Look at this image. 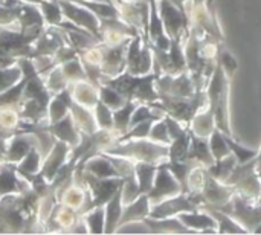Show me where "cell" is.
I'll list each match as a JSON object with an SVG mask.
<instances>
[{
	"label": "cell",
	"instance_id": "1",
	"mask_svg": "<svg viewBox=\"0 0 261 235\" xmlns=\"http://www.w3.org/2000/svg\"><path fill=\"white\" fill-rule=\"evenodd\" d=\"M159 75L161 72L156 69H153V72L147 75H132L127 70H124L118 76L102 78L101 84L113 87L127 99L150 104V102L159 101V93L154 87V81Z\"/></svg>",
	"mask_w": 261,
	"mask_h": 235
},
{
	"label": "cell",
	"instance_id": "2",
	"mask_svg": "<svg viewBox=\"0 0 261 235\" xmlns=\"http://www.w3.org/2000/svg\"><path fill=\"white\" fill-rule=\"evenodd\" d=\"M229 83L231 78L223 72L217 63L216 69L206 84L208 107L213 110L216 118V127L228 136H234L229 121Z\"/></svg>",
	"mask_w": 261,
	"mask_h": 235
},
{
	"label": "cell",
	"instance_id": "3",
	"mask_svg": "<svg viewBox=\"0 0 261 235\" xmlns=\"http://www.w3.org/2000/svg\"><path fill=\"white\" fill-rule=\"evenodd\" d=\"M168 147L165 144L153 142L151 139H130L124 142H115L102 153L122 156L132 159L133 162H148V164H162L168 159Z\"/></svg>",
	"mask_w": 261,
	"mask_h": 235
},
{
	"label": "cell",
	"instance_id": "4",
	"mask_svg": "<svg viewBox=\"0 0 261 235\" xmlns=\"http://www.w3.org/2000/svg\"><path fill=\"white\" fill-rule=\"evenodd\" d=\"M150 106H154L165 112V115L177 119L185 127L190 125L193 118L199 110L208 106V96L206 90H196L193 96L179 98V96H168V95H159V101L150 102Z\"/></svg>",
	"mask_w": 261,
	"mask_h": 235
},
{
	"label": "cell",
	"instance_id": "5",
	"mask_svg": "<svg viewBox=\"0 0 261 235\" xmlns=\"http://www.w3.org/2000/svg\"><path fill=\"white\" fill-rule=\"evenodd\" d=\"M44 26H31L26 29H12L0 26V57L18 60L21 57L31 58L32 46Z\"/></svg>",
	"mask_w": 261,
	"mask_h": 235
},
{
	"label": "cell",
	"instance_id": "6",
	"mask_svg": "<svg viewBox=\"0 0 261 235\" xmlns=\"http://www.w3.org/2000/svg\"><path fill=\"white\" fill-rule=\"evenodd\" d=\"M225 184L234 187L236 193H239L245 199L258 203L261 193V177L257 173V158L246 164H237V167L232 170L231 176L226 179Z\"/></svg>",
	"mask_w": 261,
	"mask_h": 235
},
{
	"label": "cell",
	"instance_id": "7",
	"mask_svg": "<svg viewBox=\"0 0 261 235\" xmlns=\"http://www.w3.org/2000/svg\"><path fill=\"white\" fill-rule=\"evenodd\" d=\"M213 208H216V206H213ZM217 210H220V211L226 213L228 216H231L240 226H243L248 231V234L249 232L254 234V231L261 225L260 203H254V202L245 199L243 196H240L239 193H236L232 196V199L226 205H223V206H220Z\"/></svg>",
	"mask_w": 261,
	"mask_h": 235
},
{
	"label": "cell",
	"instance_id": "8",
	"mask_svg": "<svg viewBox=\"0 0 261 235\" xmlns=\"http://www.w3.org/2000/svg\"><path fill=\"white\" fill-rule=\"evenodd\" d=\"M154 57L151 46L144 35L139 34L133 37L127 47V67L125 70L132 75H147L153 72Z\"/></svg>",
	"mask_w": 261,
	"mask_h": 235
},
{
	"label": "cell",
	"instance_id": "9",
	"mask_svg": "<svg viewBox=\"0 0 261 235\" xmlns=\"http://www.w3.org/2000/svg\"><path fill=\"white\" fill-rule=\"evenodd\" d=\"M151 50H153V57H154L153 69L159 70L161 73L179 75V73L188 70L185 52H184V40L171 38V44H170L168 50H161L153 46H151Z\"/></svg>",
	"mask_w": 261,
	"mask_h": 235
},
{
	"label": "cell",
	"instance_id": "10",
	"mask_svg": "<svg viewBox=\"0 0 261 235\" xmlns=\"http://www.w3.org/2000/svg\"><path fill=\"white\" fill-rule=\"evenodd\" d=\"M132 38H125L116 44L99 43L101 50V72L102 78H113L121 75L127 67V47Z\"/></svg>",
	"mask_w": 261,
	"mask_h": 235
},
{
	"label": "cell",
	"instance_id": "11",
	"mask_svg": "<svg viewBox=\"0 0 261 235\" xmlns=\"http://www.w3.org/2000/svg\"><path fill=\"white\" fill-rule=\"evenodd\" d=\"M58 3L61 6L63 15L66 17V20L72 21L78 28L90 32L95 38L102 41L99 18L92 11H89L87 8H84L83 5H80L73 0H58Z\"/></svg>",
	"mask_w": 261,
	"mask_h": 235
},
{
	"label": "cell",
	"instance_id": "12",
	"mask_svg": "<svg viewBox=\"0 0 261 235\" xmlns=\"http://www.w3.org/2000/svg\"><path fill=\"white\" fill-rule=\"evenodd\" d=\"M83 182L87 187V191L90 194V208L104 206L115 193L124 185L122 177H109V179H98L89 173H83Z\"/></svg>",
	"mask_w": 261,
	"mask_h": 235
},
{
	"label": "cell",
	"instance_id": "13",
	"mask_svg": "<svg viewBox=\"0 0 261 235\" xmlns=\"http://www.w3.org/2000/svg\"><path fill=\"white\" fill-rule=\"evenodd\" d=\"M158 9L168 37L184 40L190 31L188 15L170 0H158Z\"/></svg>",
	"mask_w": 261,
	"mask_h": 235
},
{
	"label": "cell",
	"instance_id": "14",
	"mask_svg": "<svg viewBox=\"0 0 261 235\" xmlns=\"http://www.w3.org/2000/svg\"><path fill=\"white\" fill-rule=\"evenodd\" d=\"M154 87L159 95H168V96L187 98L196 93V86L188 70L179 75L161 73L154 81Z\"/></svg>",
	"mask_w": 261,
	"mask_h": 235
},
{
	"label": "cell",
	"instance_id": "15",
	"mask_svg": "<svg viewBox=\"0 0 261 235\" xmlns=\"http://www.w3.org/2000/svg\"><path fill=\"white\" fill-rule=\"evenodd\" d=\"M180 193H182L180 184L176 180V177L171 174V171L164 164H159L158 171H156V177L153 182V188L147 194L150 199V203L156 205V203H159L165 199L174 197Z\"/></svg>",
	"mask_w": 261,
	"mask_h": 235
},
{
	"label": "cell",
	"instance_id": "16",
	"mask_svg": "<svg viewBox=\"0 0 261 235\" xmlns=\"http://www.w3.org/2000/svg\"><path fill=\"white\" fill-rule=\"evenodd\" d=\"M63 44H67V37L64 31L58 26H44L43 32L38 35V38L32 46L31 58L43 57V55L52 57Z\"/></svg>",
	"mask_w": 261,
	"mask_h": 235
},
{
	"label": "cell",
	"instance_id": "17",
	"mask_svg": "<svg viewBox=\"0 0 261 235\" xmlns=\"http://www.w3.org/2000/svg\"><path fill=\"white\" fill-rule=\"evenodd\" d=\"M72 147L60 139H55L54 147L50 148V151L44 156L43 164H41V170L40 173L43 174V177L50 184L55 177V174L58 173V170L67 162L69 156H70Z\"/></svg>",
	"mask_w": 261,
	"mask_h": 235
},
{
	"label": "cell",
	"instance_id": "18",
	"mask_svg": "<svg viewBox=\"0 0 261 235\" xmlns=\"http://www.w3.org/2000/svg\"><path fill=\"white\" fill-rule=\"evenodd\" d=\"M200 194H202L203 203L220 208V206L226 205L232 199V196L236 194V188L214 179L210 174L205 185H203V188H202V191H200Z\"/></svg>",
	"mask_w": 261,
	"mask_h": 235
},
{
	"label": "cell",
	"instance_id": "19",
	"mask_svg": "<svg viewBox=\"0 0 261 235\" xmlns=\"http://www.w3.org/2000/svg\"><path fill=\"white\" fill-rule=\"evenodd\" d=\"M28 190H31V185L17 173L14 164H0V199L11 194H23Z\"/></svg>",
	"mask_w": 261,
	"mask_h": 235
},
{
	"label": "cell",
	"instance_id": "20",
	"mask_svg": "<svg viewBox=\"0 0 261 235\" xmlns=\"http://www.w3.org/2000/svg\"><path fill=\"white\" fill-rule=\"evenodd\" d=\"M177 219L191 231L202 234H217V222L206 211H193V213H180Z\"/></svg>",
	"mask_w": 261,
	"mask_h": 235
},
{
	"label": "cell",
	"instance_id": "21",
	"mask_svg": "<svg viewBox=\"0 0 261 235\" xmlns=\"http://www.w3.org/2000/svg\"><path fill=\"white\" fill-rule=\"evenodd\" d=\"M34 145H37V139L32 133H15L8 141L5 162L14 164V165L18 164Z\"/></svg>",
	"mask_w": 261,
	"mask_h": 235
},
{
	"label": "cell",
	"instance_id": "22",
	"mask_svg": "<svg viewBox=\"0 0 261 235\" xmlns=\"http://www.w3.org/2000/svg\"><path fill=\"white\" fill-rule=\"evenodd\" d=\"M46 128L54 135L55 139H60L66 144H69L72 148L75 145H78L80 139H81V135H80V130L76 128L75 122H73V118L69 112V115H66L63 119L54 122V124H46Z\"/></svg>",
	"mask_w": 261,
	"mask_h": 235
},
{
	"label": "cell",
	"instance_id": "23",
	"mask_svg": "<svg viewBox=\"0 0 261 235\" xmlns=\"http://www.w3.org/2000/svg\"><path fill=\"white\" fill-rule=\"evenodd\" d=\"M150 208H151V203L147 194H141L132 203L124 205L121 219L118 222V229L133 222H142L145 217L150 216Z\"/></svg>",
	"mask_w": 261,
	"mask_h": 235
},
{
	"label": "cell",
	"instance_id": "24",
	"mask_svg": "<svg viewBox=\"0 0 261 235\" xmlns=\"http://www.w3.org/2000/svg\"><path fill=\"white\" fill-rule=\"evenodd\" d=\"M78 165H81L86 173H89L98 179L121 177L118 170L113 167V164L109 161V158L104 153H98V154L89 158L84 164H78Z\"/></svg>",
	"mask_w": 261,
	"mask_h": 235
},
{
	"label": "cell",
	"instance_id": "25",
	"mask_svg": "<svg viewBox=\"0 0 261 235\" xmlns=\"http://www.w3.org/2000/svg\"><path fill=\"white\" fill-rule=\"evenodd\" d=\"M142 223L148 228L151 234H194L177 217H165V219L145 217Z\"/></svg>",
	"mask_w": 261,
	"mask_h": 235
},
{
	"label": "cell",
	"instance_id": "26",
	"mask_svg": "<svg viewBox=\"0 0 261 235\" xmlns=\"http://www.w3.org/2000/svg\"><path fill=\"white\" fill-rule=\"evenodd\" d=\"M70 89V95L72 99L87 109H92L96 106V102L99 101V93H98V87L95 84H92L90 81H78V83H72L69 84Z\"/></svg>",
	"mask_w": 261,
	"mask_h": 235
},
{
	"label": "cell",
	"instance_id": "27",
	"mask_svg": "<svg viewBox=\"0 0 261 235\" xmlns=\"http://www.w3.org/2000/svg\"><path fill=\"white\" fill-rule=\"evenodd\" d=\"M72 101L73 99H72L69 87L58 92V93H55L52 96V99L49 101V106H47V122L54 124V122L63 119L66 115H69Z\"/></svg>",
	"mask_w": 261,
	"mask_h": 235
},
{
	"label": "cell",
	"instance_id": "28",
	"mask_svg": "<svg viewBox=\"0 0 261 235\" xmlns=\"http://www.w3.org/2000/svg\"><path fill=\"white\" fill-rule=\"evenodd\" d=\"M190 132L199 138L208 139L211 136V133L216 130V118L213 110L206 106L202 110H199L196 113V116L193 118V121L188 125Z\"/></svg>",
	"mask_w": 261,
	"mask_h": 235
},
{
	"label": "cell",
	"instance_id": "29",
	"mask_svg": "<svg viewBox=\"0 0 261 235\" xmlns=\"http://www.w3.org/2000/svg\"><path fill=\"white\" fill-rule=\"evenodd\" d=\"M70 115L73 118V122H75L76 128L81 133L93 135L98 130V124H96V119H95V115H93L92 109H87V107L72 101V104H70Z\"/></svg>",
	"mask_w": 261,
	"mask_h": 235
},
{
	"label": "cell",
	"instance_id": "30",
	"mask_svg": "<svg viewBox=\"0 0 261 235\" xmlns=\"http://www.w3.org/2000/svg\"><path fill=\"white\" fill-rule=\"evenodd\" d=\"M122 187L115 193V196L104 205L106 213V225H104V234H115L118 231V222L122 214Z\"/></svg>",
	"mask_w": 261,
	"mask_h": 235
},
{
	"label": "cell",
	"instance_id": "31",
	"mask_svg": "<svg viewBox=\"0 0 261 235\" xmlns=\"http://www.w3.org/2000/svg\"><path fill=\"white\" fill-rule=\"evenodd\" d=\"M202 211H206L208 214H211L214 217V220L217 222V234H248V231L240 226L231 216H228L226 213L213 208L210 205H200Z\"/></svg>",
	"mask_w": 261,
	"mask_h": 235
},
{
	"label": "cell",
	"instance_id": "32",
	"mask_svg": "<svg viewBox=\"0 0 261 235\" xmlns=\"http://www.w3.org/2000/svg\"><path fill=\"white\" fill-rule=\"evenodd\" d=\"M190 133H191V132H190ZM188 159H190V161H196V162H199L200 165H203V167H206V168H210L211 165H214L216 161H214V156H213V153H211L208 139L199 138V136H196V135L191 133V142H190Z\"/></svg>",
	"mask_w": 261,
	"mask_h": 235
},
{
	"label": "cell",
	"instance_id": "33",
	"mask_svg": "<svg viewBox=\"0 0 261 235\" xmlns=\"http://www.w3.org/2000/svg\"><path fill=\"white\" fill-rule=\"evenodd\" d=\"M41 164H43V156H41L38 147L34 145V147L28 151V154H26L18 164H15V170H17V173L26 180L28 177L37 174V173L41 170Z\"/></svg>",
	"mask_w": 261,
	"mask_h": 235
},
{
	"label": "cell",
	"instance_id": "34",
	"mask_svg": "<svg viewBox=\"0 0 261 235\" xmlns=\"http://www.w3.org/2000/svg\"><path fill=\"white\" fill-rule=\"evenodd\" d=\"M170 171L171 174L176 177V180L180 184V188H182V193H188V177H190V173L194 167L200 165L199 162L196 161H165L162 162Z\"/></svg>",
	"mask_w": 261,
	"mask_h": 235
},
{
	"label": "cell",
	"instance_id": "35",
	"mask_svg": "<svg viewBox=\"0 0 261 235\" xmlns=\"http://www.w3.org/2000/svg\"><path fill=\"white\" fill-rule=\"evenodd\" d=\"M138 101H133V99H127L125 104L115 110L113 112V130L118 133V138L125 135L130 128V119H132V115L135 112V109L138 107Z\"/></svg>",
	"mask_w": 261,
	"mask_h": 235
},
{
	"label": "cell",
	"instance_id": "36",
	"mask_svg": "<svg viewBox=\"0 0 261 235\" xmlns=\"http://www.w3.org/2000/svg\"><path fill=\"white\" fill-rule=\"evenodd\" d=\"M158 165L148 162H135V176L139 185L141 194H148L153 188V182L156 177Z\"/></svg>",
	"mask_w": 261,
	"mask_h": 235
},
{
	"label": "cell",
	"instance_id": "37",
	"mask_svg": "<svg viewBox=\"0 0 261 235\" xmlns=\"http://www.w3.org/2000/svg\"><path fill=\"white\" fill-rule=\"evenodd\" d=\"M31 26H46L44 18L41 15V11L38 5L35 3H26L21 5V14L17 20V29H26Z\"/></svg>",
	"mask_w": 261,
	"mask_h": 235
},
{
	"label": "cell",
	"instance_id": "38",
	"mask_svg": "<svg viewBox=\"0 0 261 235\" xmlns=\"http://www.w3.org/2000/svg\"><path fill=\"white\" fill-rule=\"evenodd\" d=\"M191 133L190 128L179 138L173 139L168 147V161H188Z\"/></svg>",
	"mask_w": 261,
	"mask_h": 235
},
{
	"label": "cell",
	"instance_id": "39",
	"mask_svg": "<svg viewBox=\"0 0 261 235\" xmlns=\"http://www.w3.org/2000/svg\"><path fill=\"white\" fill-rule=\"evenodd\" d=\"M38 8L41 11V15L44 18V24L47 26H60L64 15L61 11V6L58 0H43L38 3Z\"/></svg>",
	"mask_w": 261,
	"mask_h": 235
},
{
	"label": "cell",
	"instance_id": "40",
	"mask_svg": "<svg viewBox=\"0 0 261 235\" xmlns=\"http://www.w3.org/2000/svg\"><path fill=\"white\" fill-rule=\"evenodd\" d=\"M237 164H239V161H237L236 156L231 153V154L225 156L223 159L217 161L214 165H211V167L208 168V171H210V174H211L214 179H217V180H220V182L225 184L226 179L231 176L232 170L237 167Z\"/></svg>",
	"mask_w": 261,
	"mask_h": 235
},
{
	"label": "cell",
	"instance_id": "41",
	"mask_svg": "<svg viewBox=\"0 0 261 235\" xmlns=\"http://www.w3.org/2000/svg\"><path fill=\"white\" fill-rule=\"evenodd\" d=\"M208 144H210V148H211V153H213L216 162L223 159L225 156L231 154V148L226 142V135L222 130H219L217 127L208 138Z\"/></svg>",
	"mask_w": 261,
	"mask_h": 235
},
{
	"label": "cell",
	"instance_id": "42",
	"mask_svg": "<svg viewBox=\"0 0 261 235\" xmlns=\"http://www.w3.org/2000/svg\"><path fill=\"white\" fill-rule=\"evenodd\" d=\"M98 93H99V101L104 102L113 112L118 110V109H121L125 104V101H127V98L122 96L118 90H115L113 87L106 86V84H99Z\"/></svg>",
	"mask_w": 261,
	"mask_h": 235
},
{
	"label": "cell",
	"instance_id": "43",
	"mask_svg": "<svg viewBox=\"0 0 261 235\" xmlns=\"http://www.w3.org/2000/svg\"><path fill=\"white\" fill-rule=\"evenodd\" d=\"M86 226L89 234H104V225H106V213L104 206H98L90 210L84 214Z\"/></svg>",
	"mask_w": 261,
	"mask_h": 235
},
{
	"label": "cell",
	"instance_id": "44",
	"mask_svg": "<svg viewBox=\"0 0 261 235\" xmlns=\"http://www.w3.org/2000/svg\"><path fill=\"white\" fill-rule=\"evenodd\" d=\"M43 80H44V84H46L47 90L52 95H55V93H58V92H61V90L69 87V81L64 76V73H63L60 66H55Z\"/></svg>",
	"mask_w": 261,
	"mask_h": 235
},
{
	"label": "cell",
	"instance_id": "45",
	"mask_svg": "<svg viewBox=\"0 0 261 235\" xmlns=\"http://www.w3.org/2000/svg\"><path fill=\"white\" fill-rule=\"evenodd\" d=\"M60 67H61L64 76L67 78L69 84L78 83V81H89L87 80V75L84 72V67H83V64L80 61V57L78 58H73V60H70L67 63L60 64Z\"/></svg>",
	"mask_w": 261,
	"mask_h": 235
},
{
	"label": "cell",
	"instance_id": "46",
	"mask_svg": "<svg viewBox=\"0 0 261 235\" xmlns=\"http://www.w3.org/2000/svg\"><path fill=\"white\" fill-rule=\"evenodd\" d=\"M226 142L231 148V153L236 156V159L239 161V164H246L252 159L257 158L258 150H252V148H246L245 145H242L240 142H237L234 139V136H228L226 135Z\"/></svg>",
	"mask_w": 261,
	"mask_h": 235
},
{
	"label": "cell",
	"instance_id": "47",
	"mask_svg": "<svg viewBox=\"0 0 261 235\" xmlns=\"http://www.w3.org/2000/svg\"><path fill=\"white\" fill-rule=\"evenodd\" d=\"M93 115L98 124V128L102 130H113V110L109 109L104 102L98 101L93 107Z\"/></svg>",
	"mask_w": 261,
	"mask_h": 235
},
{
	"label": "cell",
	"instance_id": "48",
	"mask_svg": "<svg viewBox=\"0 0 261 235\" xmlns=\"http://www.w3.org/2000/svg\"><path fill=\"white\" fill-rule=\"evenodd\" d=\"M208 176H210V171L206 167H203V165L194 167L188 177V193H200Z\"/></svg>",
	"mask_w": 261,
	"mask_h": 235
},
{
	"label": "cell",
	"instance_id": "49",
	"mask_svg": "<svg viewBox=\"0 0 261 235\" xmlns=\"http://www.w3.org/2000/svg\"><path fill=\"white\" fill-rule=\"evenodd\" d=\"M21 76L23 73L17 63L9 67H0V93L14 86L15 83H18Z\"/></svg>",
	"mask_w": 261,
	"mask_h": 235
},
{
	"label": "cell",
	"instance_id": "50",
	"mask_svg": "<svg viewBox=\"0 0 261 235\" xmlns=\"http://www.w3.org/2000/svg\"><path fill=\"white\" fill-rule=\"evenodd\" d=\"M217 63L222 66L223 72L232 80L234 75H236V72L239 70V61L236 60V57L229 50H226L225 47H220L219 57H217Z\"/></svg>",
	"mask_w": 261,
	"mask_h": 235
},
{
	"label": "cell",
	"instance_id": "51",
	"mask_svg": "<svg viewBox=\"0 0 261 235\" xmlns=\"http://www.w3.org/2000/svg\"><path fill=\"white\" fill-rule=\"evenodd\" d=\"M148 139H151L153 142H158V144H165V145L171 144V138H170V133H168V128H167L164 118L153 122Z\"/></svg>",
	"mask_w": 261,
	"mask_h": 235
},
{
	"label": "cell",
	"instance_id": "52",
	"mask_svg": "<svg viewBox=\"0 0 261 235\" xmlns=\"http://www.w3.org/2000/svg\"><path fill=\"white\" fill-rule=\"evenodd\" d=\"M21 5L15 6H5L0 5V26L2 28H12V24H17V20L21 14Z\"/></svg>",
	"mask_w": 261,
	"mask_h": 235
},
{
	"label": "cell",
	"instance_id": "53",
	"mask_svg": "<svg viewBox=\"0 0 261 235\" xmlns=\"http://www.w3.org/2000/svg\"><path fill=\"white\" fill-rule=\"evenodd\" d=\"M80 52L72 46V44H63L61 47H58V50L52 55V63L54 66H60L63 63H67L73 58H78Z\"/></svg>",
	"mask_w": 261,
	"mask_h": 235
},
{
	"label": "cell",
	"instance_id": "54",
	"mask_svg": "<svg viewBox=\"0 0 261 235\" xmlns=\"http://www.w3.org/2000/svg\"><path fill=\"white\" fill-rule=\"evenodd\" d=\"M164 119H165V124H167V128H168V133H170L171 141L176 139V138H179V136H182V135L188 130V127H185V125L180 124L177 119H174V118H171V116H168V115H165Z\"/></svg>",
	"mask_w": 261,
	"mask_h": 235
},
{
	"label": "cell",
	"instance_id": "55",
	"mask_svg": "<svg viewBox=\"0 0 261 235\" xmlns=\"http://www.w3.org/2000/svg\"><path fill=\"white\" fill-rule=\"evenodd\" d=\"M170 2H173V3H174V5H176L179 9H180V11H184V12H185L187 3H188L190 0H170ZM185 14H187V12H185Z\"/></svg>",
	"mask_w": 261,
	"mask_h": 235
},
{
	"label": "cell",
	"instance_id": "56",
	"mask_svg": "<svg viewBox=\"0 0 261 235\" xmlns=\"http://www.w3.org/2000/svg\"><path fill=\"white\" fill-rule=\"evenodd\" d=\"M21 2H26V3H35V5H38L40 2H43V0H21Z\"/></svg>",
	"mask_w": 261,
	"mask_h": 235
},
{
	"label": "cell",
	"instance_id": "57",
	"mask_svg": "<svg viewBox=\"0 0 261 235\" xmlns=\"http://www.w3.org/2000/svg\"><path fill=\"white\" fill-rule=\"evenodd\" d=\"M258 203L261 205V193H260V197H258Z\"/></svg>",
	"mask_w": 261,
	"mask_h": 235
},
{
	"label": "cell",
	"instance_id": "58",
	"mask_svg": "<svg viewBox=\"0 0 261 235\" xmlns=\"http://www.w3.org/2000/svg\"><path fill=\"white\" fill-rule=\"evenodd\" d=\"M73 2H80V0H73Z\"/></svg>",
	"mask_w": 261,
	"mask_h": 235
}]
</instances>
